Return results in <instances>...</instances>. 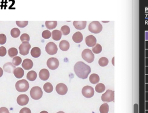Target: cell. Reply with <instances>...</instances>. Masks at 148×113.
Instances as JSON below:
<instances>
[{
  "mask_svg": "<svg viewBox=\"0 0 148 113\" xmlns=\"http://www.w3.org/2000/svg\"><path fill=\"white\" fill-rule=\"evenodd\" d=\"M22 62V60L20 57L16 56L15 57L13 58V61H12V64L15 65V66H19V65L21 64V63Z\"/></svg>",
  "mask_w": 148,
  "mask_h": 113,
  "instance_id": "34",
  "label": "cell"
},
{
  "mask_svg": "<svg viewBox=\"0 0 148 113\" xmlns=\"http://www.w3.org/2000/svg\"><path fill=\"white\" fill-rule=\"evenodd\" d=\"M31 49L30 44L27 42H23L19 47L20 54L22 55H26L29 53L30 50Z\"/></svg>",
  "mask_w": 148,
  "mask_h": 113,
  "instance_id": "7",
  "label": "cell"
},
{
  "mask_svg": "<svg viewBox=\"0 0 148 113\" xmlns=\"http://www.w3.org/2000/svg\"><path fill=\"white\" fill-rule=\"evenodd\" d=\"M59 47L62 51H66L69 49V43L67 41H62L59 44Z\"/></svg>",
  "mask_w": 148,
  "mask_h": 113,
  "instance_id": "23",
  "label": "cell"
},
{
  "mask_svg": "<svg viewBox=\"0 0 148 113\" xmlns=\"http://www.w3.org/2000/svg\"><path fill=\"white\" fill-rule=\"evenodd\" d=\"M29 102V98L27 95H20L17 98V103L20 106H24L28 104Z\"/></svg>",
  "mask_w": 148,
  "mask_h": 113,
  "instance_id": "12",
  "label": "cell"
},
{
  "mask_svg": "<svg viewBox=\"0 0 148 113\" xmlns=\"http://www.w3.org/2000/svg\"><path fill=\"white\" fill-rule=\"evenodd\" d=\"M3 68L4 71L8 73H13V71L16 69L15 66L11 62H8L4 64Z\"/></svg>",
  "mask_w": 148,
  "mask_h": 113,
  "instance_id": "18",
  "label": "cell"
},
{
  "mask_svg": "<svg viewBox=\"0 0 148 113\" xmlns=\"http://www.w3.org/2000/svg\"><path fill=\"white\" fill-rule=\"evenodd\" d=\"M7 42L6 35L4 33L0 34V45H4Z\"/></svg>",
  "mask_w": 148,
  "mask_h": 113,
  "instance_id": "38",
  "label": "cell"
},
{
  "mask_svg": "<svg viewBox=\"0 0 148 113\" xmlns=\"http://www.w3.org/2000/svg\"><path fill=\"white\" fill-rule=\"evenodd\" d=\"M11 35L14 38H16L20 35V31L17 28H13L11 31Z\"/></svg>",
  "mask_w": 148,
  "mask_h": 113,
  "instance_id": "28",
  "label": "cell"
},
{
  "mask_svg": "<svg viewBox=\"0 0 148 113\" xmlns=\"http://www.w3.org/2000/svg\"><path fill=\"white\" fill-rule=\"evenodd\" d=\"M19 113H31L30 109L27 107H24L21 109Z\"/></svg>",
  "mask_w": 148,
  "mask_h": 113,
  "instance_id": "40",
  "label": "cell"
},
{
  "mask_svg": "<svg viewBox=\"0 0 148 113\" xmlns=\"http://www.w3.org/2000/svg\"><path fill=\"white\" fill-rule=\"evenodd\" d=\"M52 38L53 40L58 41L61 39L62 36V33L59 30H54L52 32Z\"/></svg>",
  "mask_w": 148,
  "mask_h": 113,
  "instance_id": "21",
  "label": "cell"
},
{
  "mask_svg": "<svg viewBox=\"0 0 148 113\" xmlns=\"http://www.w3.org/2000/svg\"><path fill=\"white\" fill-rule=\"evenodd\" d=\"M8 55L10 57L12 58V57H16L17 54H18V51L15 48V47H12V48H10L8 51Z\"/></svg>",
  "mask_w": 148,
  "mask_h": 113,
  "instance_id": "27",
  "label": "cell"
},
{
  "mask_svg": "<svg viewBox=\"0 0 148 113\" xmlns=\"http://www.w3.org/2000/svg\"><path fill=\"white\" fill-rule=\"evenodd\" d=\"M102 46L100 44H96L92 49V51L94 54H100L102 51Z\"/></svg>",
  "mask_w": 148,
  "mask_h": 113,
  "instance_id": "32",
  "label": "cell"
},
{
  "mask_svg": "<svg viewBox=\"0 0 148 113\" xmlns=\"http://www.w3.org/2000/svg\"><path fill=\"white\" fill-rule=\"evenodd\" d=\"M102 26L99 21H94L91 22L89 25V30L94 33H98L101 32Z\"/></svg>",
  "mask_w": 148,
  "mask_h": 113,
  "instance_id": "4",
  "label": "cell"
},
{
  "mask_svg": "<svg viewBox=\"0 0 148 113\" xmlns=\"http://www.w3.org/2000/svg\"><path fill=\"white\" fill-rule=\"evenodd\" d=\"M61 32L64 35H67L70 33V28L67 25H64L61 28Z\"/></svg>",
  "mask_w": 148,
  "mask_h": 113,
  "instance_id": "33",
  "label": "cell"
},
{
  "mask_svg": "<svg viewBox=\"0 0 148 113\" xmlns=\"http://www.w3.org/2000/svg\"><path fill=\"white\" fill-rule=\"evenodd\" d=\"M82 95L86 98H91L94 95V90L92 87L87 86L83 88L82 91Z\"/></svg>",
  "mask_w": 148,
  "mask_h": 113,
  "instance_id": "9",
  "label": "cell"
},
{
  "mask_svg": "<svg viewBox=\"0 0 148 113\" xmlns=\"http://www.w3.org/2000/svg\"><path fill=\"white\" fill-rule=\"evenodd\" d=\"M3 75V70L1 68H0V78L2 77Z\"/></svg>",
  "mask_w": 148,
  "mask_h": 113,
  "instance_id": "42",
  "label": "cell"
},
{
  "mask_svg": "<svg viewBox=\"0 0 148 113\" xmlns=\"http://www.w3.org/2000/svg\"><path fill=\"white\" fill-rule=\"evenodd\" d=\"M16 23L18 27H19L20 28H24L28 25V22L27 21H16Z\"/></svg>",
  "mask_w": 148,
  "mask_h": 113,
  "instance_id": "37",
  "label": "cell"
},
{
  "mask_svg": "<svg viewBox=\"0 0 148 113\" xmlns=\"http://www.w3.org/2000/svg\"><path fill=\"white\" fill-rule=\"evenodd\" d=\"M41 54V50L39 47H35L31 51V55L34 58H38Z\"/></svg>",
  "mask_w": 148,
  "mask_h": 113,
  "instance_id": "20",
  "label": "cell"
},
{
  "mask_svg": "<svg viewBox=\"0 0 148 113\" xmlns=\"http://www.w3.org/2000/svg\"><path fill=\"white\" fill-rule=\"evenodd\" d=\"M33 66V62L30 59H25L22 62V67L25 70H30Z\"/></svg>",
  "mask_w": 148,
  "mask_h": 113,
  "instance_id": "17",
  "label": "cell"
},
{
  "mask_svg": "<svg viewBox=\"0 0 148 113\" xmlns=\"http://www.w3.org/2000/svg\"><path fill=\"white\" fill-rule=\"evenodd\" d=\"M95 90L98 93H102L105 90V86L102 83H99L96 86Z\"/></svg>",
  "mask_w": 148,
  "mask_h": 113,
  "instance_id": "29",
  "label": "cell"
},
{
  "mask_svg": "<svg viewBox=\"0 0 148 113\" xmlns=\"http://www.w3.org/2000/svg\"><path fill=\"white\" fill-rule=\"evenodd\" d=\"M101 100L104 102H111L115 100V92L114 91L108 90L101 96Z\"/></svg>",
  "mask_w": 148,
  "mask_h": 113,
  "instance_id": "5",
  "label": "cell"
},
{
  "mask_svg": "<svg viewBox=\"0 0 148 113\" xmlns=\"http://www.w3.org/2000/svg\"><path fill=\"white\" fill-rule=\"evenodd\" d=\"M89 81L93 84H96L100 82V77L97 74L93 73L90 75L89 78Z\"/></svg>",
  "mask_w": 148,
  "mask_h": 113,
  "instance_id": "22",
  "label": "cell"
},
{
  "mask_svg": "<svg viewBox=\"0 0 148 113\" xmlns=\"http://www.w3.org/2000/svg\"><path fill=\"white\" fill-rule=\"evenodd\" d=\"M57 47L56 45L53 42H49L46 47H45V50L46 53L50 55H54L57 52Z\"/></svg>",
  "mask_w": 148,
  "mask_h": 113,
  "instance_id": "8",
  "label": "cell"
},
{
  "mask_svg": "<svg viewBox=\"0 0 148 113\" xmlns=\"http://www.w3.org/2000/svg\"><path fill=\"white\" fill-rule=\"evenodd\" d=\"M74 72L78 78L86 79L91 72V68L84 62L79 61L74 66Z\"/></svg>",
  "mask_w": 148,
  "mask_h": 113,
  "instance_id": "1",
  "label": "cell"
},
{
  "mask_svg": "<svg viewBox=\"0 0 148 113\" xmlns=\"http://www.w3.org/2000/svg\"><path fill=\"white\" fill-rule=\"evenodd\" d=\"M0 113H9V111L7 108L3 107L0 108Z\"/></svg>",
  "mask_w": 148,
  "mask_h": 113,
  "instance_id": "41",
  "label": "cell"
},
{
  "mask_svg": "<svg viewBox=\"0 0 148 113\" xmlns=\"http://www.w3.org/2000/svg\"><path fill=\"white\" fill-rule=\"evenodd\" d=\"M57 22L56 21H46L45 22V25L49 29H53L57 27Z\"/></svg>",
  "mask_w": 148,
  "mask_h": 113,
  "instance_id": "25",
  "label": "cell"
},
{
  "mask_svg": "<svg viewBox=\"0 0 148 113\" xmlns=\"http://www.w3.org/2000/svg\"><path fill=\"white\" fill-rule=\"evenodd\" d=\"M85 42L87 46L93 47L97 44V39L93 35H89L86 37Z\"/></svg>",
  "mask_w": 148,
  "mask_h": 113,
  "instance_id": "13",
  "label": "cell"
},
{
  "mask_svg": "<svg viewBox=\"0 0 148 113\" xmlns=\"http://www.w3.org/2000/svg\"><path fill=\"white\" fill-rule=\"evenodd\" d=\"M13 74L16 78L21 79L24 76V72L22 68H16L13 71Z\"/></svg>",
  "mask_w": 148,
  "mask_h": 113,
  "instance_id": "19",
  "label": "cell"
},
{
  "mask_svg": "<svg viewBox=\"0 0 148 113\" xmlns=\"http://www.w3.org/2000/svg\"><path fill=\"white\" fill-rule=\"evenodd\" d=\"M50 76V73L48 69H43L40 70L39 73V77L41 80L43 81H46L49 79Z\"/></svg>",
  "mask_w": 148,
  "mask_h": 113,
  "instance_id": "14",
  "label": "cell"
},
{
  "mask_svg": "<svg viewBox=\"0 0 148 113\" xmlns=\"http://www.w3.org/2000/svg\"><path fill=\"white\" fill-rule=\"evenodd\" d=\"M44 90L47 93H51L53 91V87L50 83H46L44 86Z\"/></svg>",
  "mask_w": 148,
  "mask_h": 113,
  "instance_id": "26",
  "label": "cell"
},
{
  "mask_svg": "<svg viewBox=\"0 0 148 113\" xmlns=\"http://www.w3.org/2000/svg\"><path fill=\"white\" fill-rule=\"evenodd\" d=\"M7 54V49L5 47H0V57H4Z\"/></svg>",
  "mask_w": 148,
  "mask_h": 113,
  "instance_id": "39",
  "label": "cell"
},
{
  "mask_svg": "<svg viewBox=\"0 0 148 113\" xmlns=\"http://www.w3.org/2000/svg\"><path fill=\"white\" fill-rule=\"evenodd\" d=\"M30 96L34 100H39L43 95V92L40 87H34L30 91Z\"/></svg>",
  "mask_w": 148,
  "mask_h": 113,
  "instance_id": "3",
  "label": "cell"
},
{
  "mask_svg": "<svg viewBox=\"0 0 148 113\" xmlns=\"http://www.w3.org/2000/svg\"><path fill=\"white\" fill-rule=\"evenodd\" d=\"M82 58L88 63H91L94 60V55L90 49H85L82 53Z\"/></svg>",
  "mask_w": 148,
  "mask_h": 113,
  "instance_id": "6",
  "label": "cell"
},
{
  "mask_svg": "<svg viewBox=\"0 0 148 113\" xmlns=\"http://www.w3.org/2000/svg\"><path fill=\"white\" fill-rule=\"evenodd\" d=\"M20 40L22 42V43L24 42H28L30 41V36L27 33H23V34H22L21 35Z\"/></svg>",
  "mask_w": 148,
  "mask_h": 113,
  "instance_id": "35",
  "label": "cell"
},
{
  "mask_svg": "<svg viewBox=\"0 0 148 113\" xmlns=\"http://www.w3.org/2000/svg\"><path fill=\"white\" fill-rule=\"evenodd\" d=\"M47 66L50 69L55 70L59 66V61L56 58H54V57L50 58L47 61Z\"/></svg>",
  "mask_w": 148,
  "mask_h": 113,
  "instance_id": "10",
  "label": "cell"
},
{
  "mask_svg": "<svg viewBox=\"0 0 148 113\" xmlns=\"http://www.w3.org/2000/svg\"><path fill=\"white\" fill-rule=\"evenodd\" d=\"M51 35H52V33L49 30H45V31H43V32L42 33V36L44 39L50 38V37H51Z\"/></svg>",
  "mask_w": 148,
  "mask_h": 113,
  "instance_id": "36",
  "label": "cell"
},
{
  "mask_svg": "<svg viewBox=\"0 0 148 113\" xmlns=\"http://www.w3.org/2000/svg\"><path fill=\"white\" fill-rule=\"evenodd\" d=\"M73 26L75 27V28L78 30H82L83 29L86 28L87 22L86 21H75L73 23Z\"/></svg>",
  "mask_w": 148,
  "mask_h": 113,
  "instance_id": "15",
  "label": "cell"
},
{
  "mask_svg": "<svg viewBox=\"0 0 148 113\" xmlns=\"http://www.w3.org/2000/svg\"><path fill=\"white\" fill-rule=\"evenodd\" d=\"M15 87L18 92H26L29 88V83L26 80L23 79L16 82L15 84Z\"/></svg>",
  "mask_w": 148,
  "mask_h": 113,
  "instance_id": "2",
  "label": "cell"
},
{
  "mask_svg": "<svg viewBox=\"0 0 148 113\" xmlns=\"http://www.w3.org/2000/svg\"><path fill=\"white\" fill-rule=\"evenodd\" d=\"M109 109L108 104L107 103H104L100 107V113H108Z\"/></svg>",
  "mask_w": 148,
  "mask_h": 113,
  "instance_id": "30",
  "label": "cell"
},
{
  "mask_svg": "<svg viewBox=\"0 0 148 113\" xmlns=\"http://www.w3.org/2000/svg\"><path fill=\"white\" fill-rule=\"evenodd\" d=\"M56 92L60 95H64L67 93L68 88L67 86L63 83H59L56 87Z\"/></svg>",
  "mask_w": 148,
  "mask_h": 113,
  "instance_id": "11",
  "label": "cell"
},
{
  "mask_svg": "<svg viewBox=\"0 0 148 113\" xmlns=\"http://www.w3.org/2000/svg\"><path fill=\"white\" fill-rule=\"evenodd\" d=\"M40 113H48V112H47L46 111H42Z\"/></svg>",
  "mask_w": 148,
  "mask_h": 113,
  "instance_id": "43",
  "label": "cell"
},
{
  "mask_svg": "<svg viewBox=\"0 0 148 113\" xmlns=\"http://www.w3.org/2000/svg\"><path fill=\"white\" fill-rule=\"evenodd\" d=\"M57 113H64V112L63 111H59V112H58Z\"/></svg>",
  "mask_w": 148,
  "mask_h": 113,
  "instance_id": "44",
  "label": "cell"
},
{
  "mask_svg": "<svg viewBox=\"0 0 148 113\" xmlns=\"http://www.w3.org/2000/svg\"><path fill=\"white\" fill-rule=\"evenodd\" d=\"M83 35L80 32H75L72 36V39L73 42L77 43H81L83 41Z\"/></svg>",
  "mask_w": 148,
  "mask_h": 113,
  "instance_id": "16",
  "label": "cell"
},
{
  "mask_svg": "<svg viewBox=\"0 0 148 113\" xmlns=\"http://www.w3.org/2000/svg\"><path fill=\"white\" fill-rule=\"evenodd\" d=\"M108 63H109V61L108 58H106V57H101V58H100L98 61V64L100 66L102 67L106 66V65H108Z\"/></svg>",
  "mask_w": 148,
  "mask_h": 113,
  "instance_id": "31",
  "label": "cell"
},
{
  "mask_svg": "<svg viewBox=\"0 0 148 113\" xmlns=\"http://www.w3.org/2000/svg\"><path fill=\"white\" fill-rule=\"evenodd\" d=\"M36 77H37V74L34 70H31L28 72L27 74V79L31 82H33L36 79Z\"/></svg>",
  "mask_w": 148,
  "mask_h": 113,
  "instance_id": "24",
  "label": "cell"
}]
</instances>
